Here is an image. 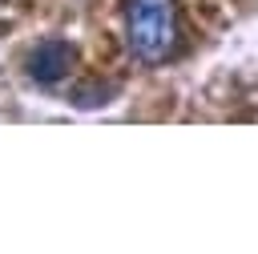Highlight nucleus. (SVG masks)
Wrapping results in <instances>:
<instances>
[{
	"label": "nucleus",
	"instance_id": "obj_1",
	"mask_svg": "<svg viewBox=\"0 0 258 254\" xmlns=\"http://www.w3.org/2000/svg\"><path fill=\"white\" fill-rule=\"evenodd\" d=\"M125 48L141 65H161L177 52V4L173 0H125L121 8Z\"/></svg>",
	"mask_w": 258,
	"mask_h": 254
},
{
	"label": "nucleus",
	"instance_id": "obj_2",
	"mask_svg": "<svg viewBox=\"0 0 258 254\" xmlns=\"http://www.w3.org/2000/svg\"><path fill=\"white\" fill-rule=\"evenodd\" d=\"M73 65H77V44L64 40V36H48V40H40V44L24 56V73H28L36 85H56V81H64V77L73 73Z\"/></svg>",
	"mask_w": 258,
	"mask_h": 254
}]
</instances>
